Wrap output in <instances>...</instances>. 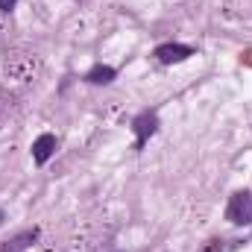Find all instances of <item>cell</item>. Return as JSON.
Returning <instances> with one entry per match:
<instances>
[{
    "label": "cell",
    "instance_id": "5",
    "mask_svg": "<svg viewBox=\"0 0 252 252\" xmlns=\"http://www.w3.org/2000/svg\"><path fill=\"white\" fill-rule=\"evenodd\" d=\"M56 135H50V132H44V135H38L35 138V144H32V161L35 164H47L50 158H53V153H56Z\"/></svg>",
    "mask_w": 252,
    "mask_h": 252
},
{
    "label": "cell",
    "instance_id": "2",
    "mask_svg": "<svg viewBox=\"0 0 252 252\" xmlns=\"http://www.w3.org/2000/svg\"><path fill=\"white\" fill-rule=\"evenodd\" d=\"M132 132H135V150H144V144L158 132V115L156 112H141L132 121Z\"/></svg>",
    "mask_w": 252,
    "mask_h": 252
},
{
    "label": "cell",
    "instance_id": "9",
    "mask_svg": "<svg viewBox=\"0 0 252 252\" xmlns=\"http://www.w3.org/2000/svg\"><path fill=\"white\" fill-rule=\"evenodd\" d=\"M3 220H6V214H3V208H0V223H3Z\"/></svg>",
    "mask_w": 252,
    "mask_h": 252
},
{
    "label": "cell",
    "instance_id": "6",
    "mask_svg": "<svg viewBox=\"0 0 252 252\" xmlns=\"http://www.w3.org/2000/svg\"><path fill=\"white\" fill-rule=\"evenodd\" d=\"M115 76H118L115 67H109V64H94V67L85 73V82H91V85H109Z\"/></svg>",
    "mask_w": 252,
    "mask_h": 252
},
{
    "label": "cell",
    "instance_id": "1",
    "mask_svg": "<svg viewBox=\"0 0 252 252\" xmlns=\"http://www.w3.org/2000/svg\"><path fill=\"white\" fill-rule=\"evenodd\" d=\"M226 220L232 226H252V193L250 190L232 193V199L226 205Z\"/></svg>",
    "mask_w": 252,
    "mask_h": 252
},
{
    "label": "cell",
    "instance_id": "4",
    "mask_svg": "<svg viewBox=\"0 0 252 252\" xmlns=\"http://www.w3.org/2000/svg\"><path fill=\"white\" fill-rule=\"evenodd\" d=\"M35 241H38V229H24V232H18L15 238L3 241V244H0V252H27V250L35 247Z\"/></svg>",
    "mask_w": 252,
    "mask_h": 252
},
{
    "label": "cell",
    "instance_id": "7",
    "mask_svg": "<svg viewBox=\"0 0 252 252\" xmlns=\"http://www.w3.org/2000/svg\"><path fill=\"white\" fill-rule=\"evenodd\" d=\"M238 247V241H220V238H211L205 247H202V252H229Z\"/></svg>",
    "mask_w": 252,
    "mask_h": 252
},
{
    "label": "cell",
    "instance_id": "3",
    "mask_svg": "<svg viewBox=\"0 0 252 252\" xmlns=\"http://www.w3.org/2000/svg\"><path fill=\"white\" fill-rule=\"evenodd\" d=\"M153 56H156L161 64H179V62H185V59H190V56H196V50H193L190 44L167 41V44H158Z\"/></svg>",
    "mask_w": 252,
    "mask_h": 252
},
{
    "label": "cell",
    "instance_id": "8",
    "mask_svg": "<svg viewBox=\"0 0 252 252\" xmlns=\"http://www.w3.org/2000/svg\"><path fill=\"white\" fill-rule=\"evenodd\" d=\"M18 0H0V12H12Z\"/></svg>",
    "mask_w": 252,
    "mask_h": 252
}]
</instances>
